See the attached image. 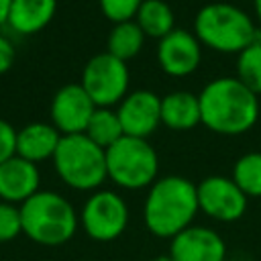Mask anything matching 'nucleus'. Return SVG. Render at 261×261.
I'll return each mask as SVG.
<instances>
[{"label":"nucleus","instance_id":"f257e3e1","mask_svg":"<svg viewBox=\"0 0 261 261\" xmlns=\"http://www.w3.org/2000/svg\"><path fill=\"white\" fill-rule=\"evenodd\" d=\"M198 210L196 184L181 175H165L151 184L143 206V220L151 234L173 239L192 226Z\"/></svg>","mask_w":261,"mask_h":261},{"label":"nucleus","instance_id":"f03ea898","mask_svg":"<svg viewBox=\"0 0 261 261\" xmlns=\"http://www.w3.org/2000/svg\"><path fill=\"white\" fill-rule=\"evenodd\" d=\"M202 122L220 135H241L259 118V100L239 77H216L198 94Z\"/></svg>","mask_w":261,"mask_h":261},{"label":"nucleus","instance_id":"7ed1b4c3","mask_svg":"<svg viewBox=\"0 0 261 261\" xmlns=\"http://www.w3.org/2000/svg\"><path fill=\"white\" fill-rule=\"evenodd\" d=\"M22 232L37 245L59 247L73 239L80 216L71 202L57 192L39 190L24 204H20Z\"/></svg>","mask_w":261,"mask_h":261},{"label":"nucleus","instance_id":"20e7f679","mask_svg":"<svg viewBox=\"0 0 261 261\" xmlns=\"http://www.w3.org/2000/svg\"><path fill=\"white\" fill-rule=\"evenodd\" d=\"M194 35L210 49L241 53L259 39V29L243 8L228 2H210L198 10Z\"/></svg>","mask_w":261,"mask_h":261},{"label":"nucleus","instance_id":"39448f33","mask_svg":"<svg viewBox=\"0 0 261 261\" xmlns=\"http://www.w3.org/2000/svg\"><path fill=\"white\" fill-rule=\"evenodd\" d=\"M53 165L63 184L80 192L96 190L108 177L106 149L98 147L84 133L61 135V141L53 155Z\"/></svg>","mask_w":261,"mask_h":261},{"label":"nucleus","instance_id":"423d86ee","mask_svg":"<svg viewBox=\"0 0 261 261\" xmlns=\"http://www.w3.org/2000/svg\"><path fill=\"white\" fill-rule=\"evenodd\" d=\"M157 169L159 159L147 139L124 135L106 149L108 177L124 190L151 188L157 179Z\"/></svg>","mask_w":261,"mask_h":261},{"label":"nucleus","instance_id":"0eeeda50","mask_svg":"<svg viewBox=\"0 0 261 261\" xmlns=\"http://www.w3.org/2000/svg\"><path fill=\"white\" fill-rule=\"evenodd\" d=\"M80 84L98 108H108L116 102H122L128 90L126 61L110 55L108 51L98 53L84 65Z\"/></svg>","mask_w":261,"mask_h":261},{"label":"nucleus","instance_id":"6e6552de","mask_svg":"<svg viewBox=\"0 0 261 261\" xmlns=\"http://www.w3.org/2000/svg\"><path fill=\"white\" fill-rule=\"evenodd\" d=\"M80 224L92 241H116L128 226V206L116 192L98 190L84 202Z\"/></svg>","mask_w":261,"mask_h":261},{"label":"nucleus","instance_id":"1a4fd4ad","mask_svg":"<svg viewBox=\"0 0 261 261\" xmlns=\"http://www.w3.org/2000/svg\"><path fill=\"white\" fill-rule=\"evenodd\" d=\"M198 206L200 210L220 222H234L247 210V196L234 184L232 177L210 175L198 186Z\"/></svg>","mask_w":261,"mask_h":261},{"label":"nucleus","instance_id":"9d476101","mask_svg":"<svg viewBox=\"0 0 261 261\" xmlns=\"http://www.w3.org/2000/svg\"><path fill=\"white\" fill-rule=\"evenodd\" d=\"M98 106L92 102L82 84L61 86L51 100V124L61 135H80L86 133L88 122Z\"/></svg>","mask_w":261,"mask_h":261},{"label":"nucleus","instance_id":"9b49d317","mask_svg":"<svg viewBox=\"0 0 261 261\" xmlns=\"http://www.w3.org/2000/svg\"><path fill=\"white\" fill-rule=\"evenodd\" d=\"M116 114L124 135L147 139L161 122V98L151 90H135L122 98Z\"/></svg>","mask_w":261,"mask_h":261},{"label":"nucleus","instance_id":"f8f14e48","mask_svg":"<svg viewBox=\"0 0 261 261\" xmlns=\"http://www.w3.org/2000/svg\"><path fill=\"white\" fill-rule=\"evenodd\" d=\"M157 59L165 73L175 77L188 75L196 71V67L200 65V59H202L200 41L196 35L184 29H173L163 39H159Z\"/></svg>","mask_w":261,"mask_h":261},{"label":"nucleus","instance_id":"ddd939ff","mask_svg":"<svg viewBox=\"0 0 261 261\" xmlns=\"http://www.w3.org/2000/svg\"><path fill=\"white\" fill-rule=\"evenodd\" d=\"M169 257L173 261H224L226 245L214 228L192 224L171 239Z\"/></svg>","mask_w":261,"mask_h":261},{"label":"nucleus","instance_id":"4468645a","mask_svg":"<svg viewBox=\"0 0 261 261\" xmlns=\"http://www.w3.org/2000/svg\"><path fill=\"white\" fill-rule=\"evenodd\" d=\"M41 173L37 163H31L18 155L0 165V200L8 204H24L39 192Z\"/></svg>","mask_w":261,"mask_h":261},{"label":"nucleus","instance_id":"2eb2a0df","mask_svg":"<svg viewBox=\"0 0 261 261\" xmlns=\"http://www.w3.org/2000/svg\"><path fill=\"white\" fill-rule=\"evenodd\" d=\"M59 141L61 133L53 124L31 122L16 130V155L31 163L53 159Z\"/></svg>","mask_w":261,"mask_h":261},{"label":"nucleus","instance_id":"dca6fc26","mask_svg":"<svg viewBox=\"0 0 261 261\" xmlns=\"http://www.w3.org/2000/svg\"><path fill=\"white\" fill-rule=\"evenodd\" d=\"M161 122L173 130H188L202 122L200 98L186 90L169 92L161 98Z\"/></svg>","mask_w":261,"mask_h":261},{"label":"nucleus","instance_id":"f3484780","mask_svg":"<svg viewBox=\"0 0 261 261\" xmlns=\"http://www.w3.org/2000/svg\"><path fill=\"white\" fill-rule=\"evenodd\" d=\"M55 10L57 0H12L8 24L20 35H33L51 22Z\"/></svg>","mask_w":261,"mask_h":261},{"label":"nucleus","instance_id":"a211bd4d","mask_svg":"<svg viewBox=\"0 0 261 261\" xmlns=\"http://www.w3.org/2000/svg\"><path fill=\"white\" fill-rule=\"evenodd\" d=\"M137 24L145 33V37H157L163 39L167 33H171L175 27V16L171 6L165 0H143L137 16Z\"/></svg>","mask_w":261,"mask_h":261},{"label":"nucleus","instance_id":"6ab92c4d","mask_svg":"<svg viewBox=\"0 0 261 261\" xmlns=\"http://www.w3.org/2000/svg\"><path fill=\"white\" fill-rule=\"evenodd\" d=\"M143 41H145V33L137 24V20L116 22L108 35V53L126 61L141 51Z\"/></svg>","mask_w":261,"mask_h":261},{"label":"nucleus","instance_id":"aec40b11","mask_svg":"<svg viewBox=\"0 0 261 261\" xmlns=\"http://www.w3.org/2000/svg\"><path fill=\"white\" fill-rule=\"evenodd\" d=\"M84 135L88 139H92L98 147L108 149L120 137H124V130H122L120 118H118V114L114 110H110V108H96Z\"/></svg>","mask_w":261,"mask_h":261},{"label":"nucleus","instance_id":"412c9836","mask_svg":"<svg viewBox=\"0 0 261 261\" xmlns=\"http://www.w3.org/2000/svg\"><path fill=\"white\" fill-rule=\"evenodd\" d=\"M232 179L247 198H261V153L251 151L241 155L232 167Z\"/></svg>","mask_w":261,"mask_h":261},{"label":"nucleus","instance_id":"4be33fe9","mask_svg":"<svg viewBox=\"0 0 261 261\" xmlns=\"http://www.w3.org/2000/svg\"><path fill=\"white\" fill-rule=\"evenodd\" d=\"M237 77L255 94H261V39L243 49L237 57Z\"/></svg>","mask_w":261,"mask_h":261},{"label":"nucleus","instance_id":"5701e85b","mask_svg":"<svg viewBox=\"0 0 261 261\" xmlns=\"http://www.w3.org/2000/svg\"><path fill=\"white\" fill-rule=\"evenodd\" d=\"M22 232L20 206L0 200V245L14 241Z\"/></svg>","mask_w":261,"mask_h":261},{"label":"nucleus","instance_id":"b1692460","mask_svg":"<svg viewBox=\"0 0 261 261\" xmlns=\"http://www.w3.org/2000/svg\"><path fill=\"white\" fill-rule=\"evenodd\" d=\"M143 0H100V8L106 18H110L114 24L116 22H126L135 20Z\"/></svg>","mask_w":261,"mask_h":261},{"label":"nucleus","instance_id":"393cba45","mask_svg":"<svg viewBox=\"0 0 261 261\" xmlns=\"http://www.w3.org/2000/svg\"><path fill=\"white\" fill-rule=\"evenodd\" d=\"M16 155V128L0 118V165Z\"/></svg>","mask_w":261,"mask_h":261},{"label":"nucleus","instance_id":"a878e982","mask_svg":"<svg viewBox=\"0 0 261 261\" xmlns=\"http://www.w3.org/2000/svg\"><path fill=\"white\" fill-rule=\"evenodd\" d=\"M12 63H14V47L4 35H0V73L8 71Z\"/></svg>","mask_w":261,"mask_h":261},{"label":"nucleus","instance_id":"bb28decb","mask_svg":"<svg viewBox=\"0 0 261 261\" xmlns=\"http://www.w3.org/2000/svg\"><path fill=\"white\" fill-rule=\"evenodd\" d=\"M12 0H0V24L8 22V12H10Z\"/></svg>","mask_w":261,"mask_h":261},{"label":"nucleus","instance_id":"cd10ccee","mask_svg":"<svg viewBox=\"0 0 261 261\" xmlns=\"http://www.w3.org/2000/svg\"><path fill=\"white\" fill-rule=\"evenodd\" d=\"M255 18H257V29L261 33V0H255Z\"/></svg>","mask_w":261,"mask_h":261},{"label":"nucleus","instance_id":"c85d7f7f","mask_svg":"<svg viewBox=\"0 0 261 261\" xmlns=\"http://www.w3.org/2000/svg\"><path fill=\"white\" fill-rule=\"evenodd\" d=\"M151 261H173L169 255H159V257H153Z\"/></svg>","mask_w":261,"mask_h":261},{"label":"nucleus","instance_id":"c756f323","mask_svg":"<svg viewBox=\"0 0 261 261\" xmlns=\"http://www.w3.org/2000/svg\"><path fill=\"white\" fill-rule=\"evenodd\" d=\"M253 2H255V0H253Z\"/></svg>","mask_w":261,"mask_h":261}]
</instances>
